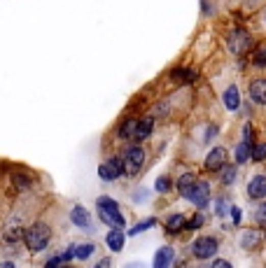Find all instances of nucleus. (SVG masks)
Returning a JSON list of instances; mask_svg holds the SVG:
<instances>
[{"label":"nucleus","instance_id":"24","mask_svg":"<svg viewBox=\"0 0 266 268\" xmlns=\"http://www.w3.org/2000/svg\"><path fill=\"white\" fill-rule=\"evenodd\" d=\"M257 222H259L261 229H266V203L259 205V210H257Z\"/></svg>","mask_w":266,"mask_h":268},{"label":"nucleus","instance_id":"29","mask_svg":"<svg viewBox=\"0 0 266 268\" xmlns=\"http://www.w3.org/2000/svg\"><path fill=\"white\" fill-rule=\"evenodd\" d=\"M61 261H63L61 257H54V259H49V261H47V266H49V268H51V266H59Z\"/></svg>","mask_w":266,"mask_h":268},{"label":"nucleus","instance_id":"3","mask_svg":"<svg viewBox=\"0 0 266 268\" xmlns=\"http://www.w3.org/2000/svg\"><path fill=\"white\" fill-rule=\"evenodd\" d=\"M143 161H145V152L138 147V145H133L124 152V175H136L140 168H143Z\"/></svg>","mask_w":266,"mask_h":268},{"label":"nucleus","instance_id":"28","mask_svg":"<svg viewBox=\"0 0 266 268\" xmlns=\"http://www.w3.org/2000/svg\"><path fill=\"white\" fill-rule=\"evenodd\" d=\"M201 222H203V219H201V215H196V217L189 222V226H192V229H196V226H201Z\"/></svg>","mask_w":266,"mask_h":268},{"label":"nucleus","instance_id":"18","mask_svg":"<svg viewBox=\"0 0 266 268\" xmlns=\"http://www.w3.org/2000/svg\"><path fill=\"white\" fill-rule=\"evenodd\" d=\"M136 124H138V119H126L122 126H119V138H133V133H136Z\"/></svg>","mask_w":266,"mask_h":268},{"label":"nucleus","instance_id":"26","mask_svg":"<svg viewBox=\"0 0 266 268\" xmlns=\"http://www.w3.org/2000/svg\"><path fill=\"white\" fill-rule=\"evenodd\" d=\"M233 177H236V170H233V168H224L222 182H224V184H229V182H233Z\"/></svg>","mask_w":266,"mask_h":268},{"label":"nucleus","instance_id":"15","mask_svg":"<svg viewBox=\"0 0 266 268\" xmlns=\"http://www.w3.org/2000/svg\"><path fill=\"white\" fill-rule=\"evenodd\" d=\"M184 226H187V222H184L182 215H173V217H168V222H166V229L171 231V233H180Z\"/></svg>","mask_w":266,"mask_h":268},{"label":"nucleus","instance_id":"9","mask_svg":"<svg viewBox=\"0 0 266 268\" xmlns=\"http://www.w3.org/2000/svg\"><path fill=\"white\" fill-rule=\"evenodd\" d=\"M248 47H250V35L248 33H233L231 38H229V49H231L233 54H243Z\"/></svg>","mask_w":266,"mask_h":268},{"label":"nucleus","instance_id":"6","mask_svg":"<svg viewBox=\"0 0 266 268\" xmlns=\"http://www.w3.org/2000/svg\"><path fill=\"white\" fill-rule=\"evenodd\" d=\"M208 192H210V189H208V184H205V182H196V184L189 189V194L184 198H189L194 205L203 208L205 203H208V198H210V196H208Z\"/></svg>","mask_w":266,"mask_h":268},{"label":"nucleus","instance_id":"13","mask_svg":"<svg viewBox=\"0 0 266 268\" xmlns=\"http://www.w3.org/2000/svg\"><path fill=\"white\" fill-rule=\"evenodd\" d=\"M250 96H252V100L266 105V79H257V82H252V87H250Z\"/></svg>","mask_w":266,"mask_h":268},{"label":"nucleus","instance_id":"16","mask_svg":"<svg viewBox=\"0 0 266 268\" xmlns=\"http://www.w3.org/2000/svg\"><path fill=\"white\" fill-rule=\"evenodd\" d=\"M224 105H227L229 110H236L241 105V100H238V89L236 87H229L227 89V93H224Z\"/></svg>","mask_w":266,"mask_h":268},{"label":"nucleus","instance_id":"5","mask_svg":"<svg viewBox=\"0 0 266 268\" xmlns=\"http://www.w3.org/2000/svg\"><path fill=\"white\" fill-rule=\"evenodd\" d=\"M192 250H194V257L210 259L212 254L217 252V240H215V238H208V235H203V238H199V240L192 245Z\"/></svg>","mask_w":266,"mask_h":268},{"label":"nucleus","instance_id":"27","mask_svg":"<svg viewBox=\"0 0 266 268\" xmlns=\"http://www.w3.org/2000/svg\"><path fill=\"white\" fill-rule=\"evenodd\" d=\"M168 186H171L168 177H159V180H156V192H168Z\"/></svg>","mask_w":266,"mask_h":268},{"label":"nucleus","instance_id":"21","mask_svg":"<svg viewBox=\"0 0 266 268\" xmlns=\"http://www.w3.org/2000/svg\"><path fill=\"white\" fill-rule=\"evenodd\" d=\"M23 238V233L19 229H7V233H5V240L7 243H19Z\"/></svg>","mask_w":266,"mask_h":268},{"label":"nucleus","instance_id":"1","mask_svg":"<svg viewBox=\"0 0 266 268\" xmlns=\"http://www.w3.org/2000/svg\"><path fill=\"white\" fill-rule=\"evenodd\" d=\"M23 240H26V247L33 254H38V252H42L44 247L49 245L51 240V231L47 224H33V226H28L26 231H23Z\"/></svg>","mask_w":266,"mask_h":268},{"label":"nucleus","instance_id":"11","mask_svg":"<svg viewBox=\"0 0 266 268\" xmlns=\"http://www.w3.org/2000/svg\"><path fill=\"white\" fill-rule=\"evenodd\" d=\"M248 194H250V198H264L266 196V177L257 175L255 180L248 184Z\"/></svg>","mask_w":266,"mask_h":268},{"label":"nucleus","instance_id":"17","mask_svg":"<svg viewBox=\"0 0 266 268\" xmlns=\"http://www.w3.org/2000/svg\"><path fill=\"white\" fill-rule=\"evenodd\" d=\"M194 184H196V180H194V175H192V173H184V175L177 180V189H180V194H182V196H187L189 189H192Z\"/></svg>","mask_w":266,"mask_h":268},{"label":"nucleus","instance_id":"30","mask_svg":"<svg viewBox=\"0 0 266 268\" xmlns=\"http://www.w3.org/2000/svg\"><path fill=\"white\" fill-rule=\"evenodd\" d=\"M212 266H215V268H229V263L227 261H215Z\"/></svg>","mask_w":266,"mask_h":268},{"label":"nucleus","instance_id":"4","mask_svg":"<svg viewBox=\"0 0 266 268\" xmlns=\"http://www.w3.org/2000/svg\"><path fill=\"white\" fill-rule=\"evenodd\" d=\"M98 175H100V180H105V182H112V180H117V177H122L124 175V159L112 156L110 161L100 164L98 166Z\"/></svg>","mask_w":266,"mask_h":268},{"label":"nucleus","instance_id":"12","mask_svg":"<svg viewBox=\"0 0 266 268\" xmlns=\"http://www.w3.org/2000/svg\"><path fill=\"white\" fill-rule=\"evenodd\" d=\"M70 219H72V224L79 226V229H89V212L82 205H75V208H72Z\"/></svg>","mask_w":266,"mask_h":268},{"label":"nucleus","instance_id":"14","mask_svg":"<svg viewBox=\"0 0 266 268\" xmlns=\"http://www.w3.org/2000/svg\"><path fill=\"white\" fill-rule=\"evenodd\" d=\"M173 257H175V254H173L171 247H161V250L156 252V257H154V266L156 268H166L168 263L173 261Z\"/></svg>","mask_w":266,"mask_h":268},{"label":"nucleus","instance_id":"22","mask_svg":"<svg viewBox=\"0 0 266 268\" xmlns=\"http://www.w3.org/2000/svg\"><path fill=\"white\" fill-rule=\"evenodd\" d=\"M252 159H255V161H264L266 159V143L257 145V147L252 149Z\"/></svg>","mask_w":266,"mask_h":268},{"label":"nucleus","instance_id":"7","mask_svg":"<svg viewBox=\"0 0 266 268\" xmlns=\"http://www.w3.org/2000/svg\"><path fill=\"white\" fill-rule=\"evenodd\" d=\"M124 240H126V235H124L122 226H112V229L108 231V235H105V243H108V247H110L112 252H122L124 250Z\"/></svg>","mask_w":266,"mask_h":268},{"label":"nucleus","instance_id":"25","mask_svg":"<svg viewBox=\"0 0 266 268\" xmlns=\"http://www.w3.org/2000/svg\"><path fill=\"white\" fill-rule=\"evenodd\" d=\"M255 66H259V68L266 66V49H259L255 54Z\"/></svg>","mask_w":266,"mask_h":268},{"label":"nucleus","instance_id":"20","mask_svg":"<svg viewBox=\"0 0 266 268\" xmlns=\"http://www.w3.org/2000/svg\"><path fill=\"white\" fill-rule=\"evenodd\" d=\"M248 156H250V145L248 143L238 145V147H236V161L243 164V161H248Z\"/></svg>","mask_w":266,"mask_h":268},{"label":"nucleus","instance_id":"10","mask_svg":"<svg viewBox=\"0 0 266 268\" xmlns=\"http://www.w3.org/2000/svg\"><path fill=\"white\" fill-rule=\"evenodd\" d=\"M152 128H154V119H152V117L138 119V124H136V133H133V140H145V138H150Z\"/></svg>","mask_w":266,"mask_h":268},{"label":"nucleus","instance_id":"2","mask_svg":"<svg viewBox=\"0 0 266 268\" xmlns=\"http://www.w3.org/2000/svg\"><path fill=\"white\" fill-rule=\"evenodd\" d=\"M96 212H98V219L105 222L108 226H124V217L119 212V205H117L112 198L100 196L96 201Z\"/></svg>","mask_w":266,"mask_h":268},{"label":"nucleus","instance_id":"23","mask_svg":"<svg viewBox=\"0 0 266 268\" xmlns=\"http://www.w3.org/2000/svg\"><path fill=\"white\" fill-rule=\"evenodd\" d=\"M150 226H154V219H147V222H140L138 226H133V229L128 231V235H136V233H140V231L150 229Z\"/></svg>","mask_w":266,"mask_h":268},{"label":"nucleus","instance_id":"19","mask_svg":"<svg viewBox=\"0 0 266 268\" xmlns=\"http://www.w3.org/2000/svg\"><path fill=\"white\" fill-rule=\"evenodd\" d=\"M94 250H96V245H94V243H87V245H79V247H77V252H75V257H77V259H89L91 254H94Z\"/></svg>","mask_w":266,"mask_h":268},{"label":"nucleus","instance_id":"8","mask_svg":"<svg viewBox=\"0 0 266 268\" xmlns=\"http://www.w3.org/2000/svg\"><path fill=\"white\" fill-rule=\"evenodd\" d=\"M227 161V149L224 147H215L210 154H208V159H205V168L208 170H220Z\"/></svg>","mask_w":266,"mask_h":268}]
</instances>
